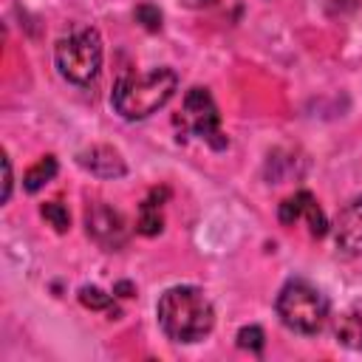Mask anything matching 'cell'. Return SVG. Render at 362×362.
Segmentation results:
<instances>
[{"label": "cell", "mask_w": 362, "mask_h": 362, "mask_svg": "<svg viewBox=\"0 0 362 362\" xmlns=\"http://www.w3.org/2000/svg\"><path fill=\"white\" fill-rule=\"evenodd\" d=\"M158 325L175 342H198L215 325L209 297L195 286H173L158 300Z\"/></svg>", "instance_id": "cell-1"}, {"label": "cell", "mask_w": 362, "mask_h": 362, "mask_svg": "<svg viewBox=\"0 0 362 362\" xmlns=\"http://www.w3.org/2000/svg\"><path fill=\"white\" fill-rule=\"evenodd\" d=\"M178 88V74L173 68H153L141 76H122L113 88V107L122 119L139 122L161 110Z\"/></svg>", "instance_id": "cell-2"}, {"label": "cell", "mask_w": 362, "mask_h": 362, "mask_svg": "<svg viewBox=\"0 0 362 362\" xmlns=\"http://www.w3.org/2000/svg\"><path fill=\"white\" fill-rule=\"evenodd\" d=\"M277 317L297 334H317L328 320V297L305 280H291L277 294Z\"/></svg>", "instance_id": "cell-3"}, {"label": "cell", "mask_w": 362, "mask_h": 362, "mask_svg": "<svg viewBox=\"0 0 362 362\" xmlns=\"http://www.w3.org/2000/svg\"><path fill=\"white\" fill-rule=\"evenodd\" d=\"M59 74L74 85H90L102 68V40L93 28H74L54 48Z\"/></svg>", "instance_id": "cell-4"}, {"label": "cell", "mask_w": 362, "mask_h": 362, "mask_svg": "<svg viewBox=\"0 0 362 362\" xmlns=\"http://www.w3.org/2000/svg\"><path fill=\"white\" fill-rule=\"evenodd\" d=\"M181 124L187 130H192L195 136H201L206 144H212L215 150L226 147V139L221 133V113L212 102V93L206 88H192L184 96V110H181Z\"/></svg>", "instance_id": "cell-5"}, {"label": "cell", "mask_w": 362, "mask_h": 362, "mask_svg": "<svg viewBox=\"0 0 362 362\" xmlns=\"http://www.w3.org/2000/svg\"><path fill=\"white\" fill-rule=\"evenodd\" d=\"M85 223H88V235L99 243V246H105V249H122L124 246V240H127V229H124V218L116 212V209H110V206H105V204H93L90 209H88V215H85Z\"/></svg>", "instance_id": "cell-6"}, {"label": "cell", "mask_w": 362, "mask_h": 362, "mask_svg": "<svg viewBox=\"0 0 362 362\" xmlns=\"http://www.w3.org/2000/svg\"><path fill=\"white\" fill-rule=\"evenodd\" d=\"M277 215H280V223H286V226H291V223H297L300 218H305L308 232H311L314 238H322V235L328 232V221H325V215H322L317 198H314L308 189H300V192H294L291 198H286V201L280 204V212H277Z\"/></svg>", "instance_id": "cell-7"}, {"label": "cell", "mask_w": 362, "mask_h": 362, "mask_svg": "<svg viewBox=\"0 0 362 362\" xmlns=\"http://www.w3.org/2000/svg\"><path fill=\"white\" fill-rule=\"evenodd\" d=\"M337 246L345 255H362V198H354L337 218Z\"/></svg>", "instance_id": "cell-8"}, {"label": "cell", "mask_w": 362, "mask_h": 362, "mask_svg": "<svg viewBox=\"0 0 362 362\" xmlns=\"http://www.w3.org/2000/svg\"><path fill=\"white\" fill-rule=\"evenodd\" d=\"M79 164H82L88 173L99 175V178H119V175H124V170H127V167H124V158L119 156V150L105 147V144L79 153Z\"/></svg>", "instance_id": "cell-9"}, {"label": "cell", "mask_w": 362, "mask_h": 362, "mask_svg": "<svg viewBox=\"0 0 362 362\" xmlns=\"http://www.w3.org/2000/svg\"><path fill=\"white\" fill-rule=\"evenodd\" d=\"M337 339L345 348L362 351V300H356L351 308H345L342 317L337 320Z\"/></svg>", "instance_id": "cell-10"}, {"label": "cell", "mask_w": 362, "mask_h": 362, "mask_svg": "<svg viewBox=\"0 0 362 362\" xmlns=\"http://www.w3.org/2000/svg\"><path fill=\"white\" fill-rule=\"evenodd\" d=\"M54 175H57V158H54V156H42L34 167L25 170V175H23V187H25L28 192H37V189L45 187Z\"/></svg>", "instance_id": "cell-11"}, {"label": "cell", "mask_w": 362, "mask_h": 362, "mask_svg": "<svg viewBox=\"0 0 362 362\" xmlns=\"http://www.w3.org/2000/svg\"><path fill=\"white\" fill-rule=\"evenodd\" d=\"M79 303H82L85 308L107 311L110 317H119V308L113 305V297H110V294H105V291H102V288H96V286H82V288H79Z\"/></svg>", "instance_id": "cell-12"}, {"label": "cell", "mask_w": 362, "mask_h": 362, "mask_svg": "<svg viewBox=\"0 0 362 362\" xmlns=\"http://www.w3.org/2000/svg\"><path fill=\"white\" fill-rule=\"evenodd\" d=\"M161 226H164V218H161V209H158V204H153L150 198L141 204V209H139V232L141 235H158L161 232Z\"/></svg>", "instance_id": "cell-13"}, {"label": "cell", "mask_w": 362, "mask_h": 362, "mask_svg": "<svg viewBox=\"0 0 362 362\" xmlns=\"http://www.w3.org/2000/svg\"><path fill=\"white\" fill-rule=\"evenodd\" d=\"M42 218L57 229V232H65L68 226H71V215H68V209L59 204V201H48V204H42Z\"/></svg>", "instance_id": "cell-14"}, {"label": "cell", "mask_w": 362, "mask_h": 362, "mask_svg": "<svg viewBox=\"0 0 362 362\" xmlns=\"http://www.w3.org/2000/svg\"><path fill=\"white\" fill-rule=\"evenodd\" d=\"M136 23H141L147 31H158L161 28V11L153 3H139L136 6Z\"/></svg>", "instance_id": "cell-15"}, {"label": "cell", "mask_w": 362, "mask_h": 362, "mask_svg": "<svg viewBox=\"0 0 362 362\" xmlns=\"http://www.w3.org/2000/svg\"><path fill=\"white\" fill-rule=\"evenodd\" d=\"M238 345L249 348V351H260L263 348V331L257 325H246L238 331Z\"/></svg>", "instance_id": "cell-16"}, {"label": "cell", "mask_w": 362, "mask_h": 362, "mask_svg": "<svg viewBox=\"0 0 362 362\" xmlns=\"http://www.w3.org/2000/svg\"><path fill=\"white\" fill-rule=\"evenodd\" d=\"M3 170H6V181H3V201L11 198V164L8 158H3Z\"/></svg>", "instance_id": "cell-17"}, {"label": "cell", "mask_w": 362, "mask_h": 362, "mask_svg": "<svg viewBox=\"0 0 362 362\" xmlns=\"http://www.w3.org/2000/svg\"><path fill=\"white\" fill-rule=\"evenodd\" d=\"M113 294H119V297H133V294H136V288H133V283L122 280V283H116V286H113Z\"/></svg>", "instance_id": "cell-18"}]
</instances>
